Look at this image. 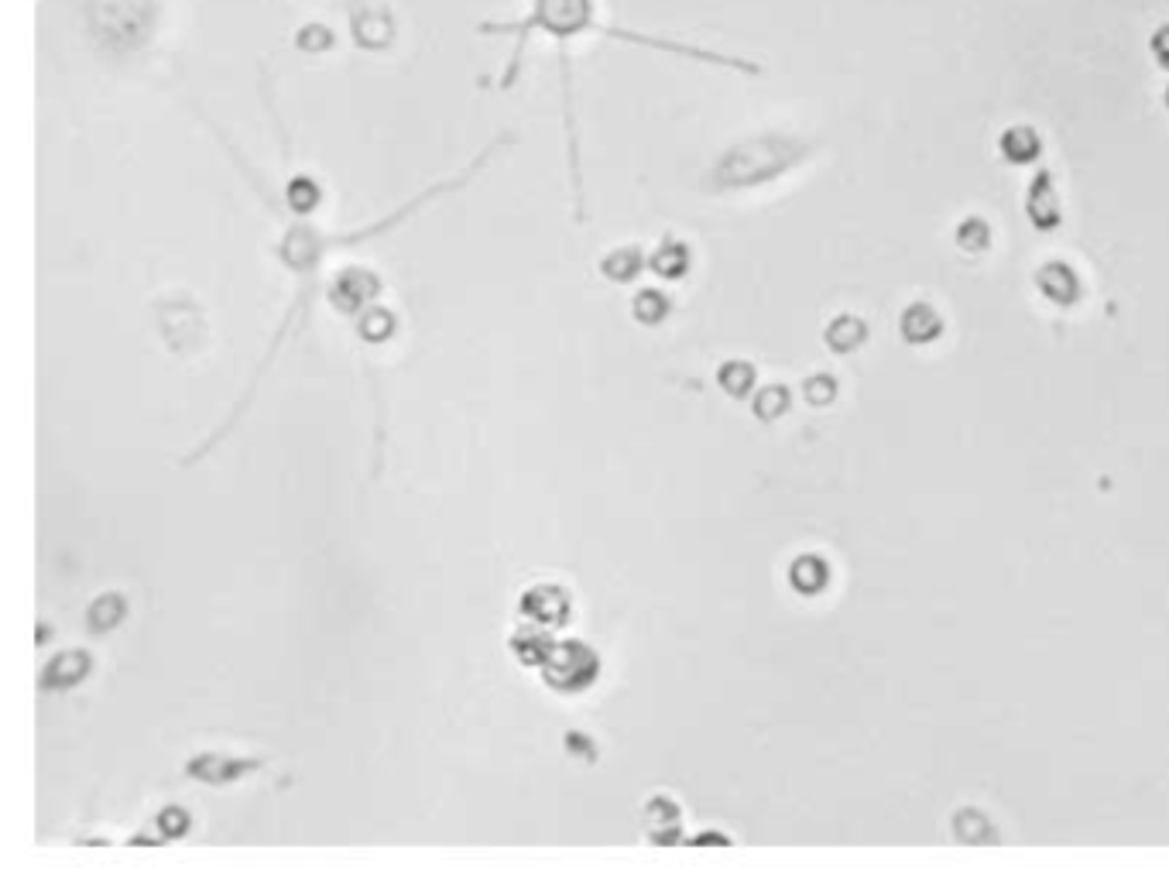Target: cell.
Wrapping results in <instances>:
<instances>
[{
  "label": "cell",
  "instance_id": "cell-12",
  "mask_svg": "<svg viewBox=\"0 0 1169 881\" xmlns=\"http://www.w3.org/2000/svg\"><path fill=\"white\" fill-rule=\"evenodd\" d=\"M943 326H947V323H943V316L930 306V302H912V306H906V312H902V319H899L902 336H906L909 343H916V347H926V343L940 340Z\"/></svg>",
  "mask_w": 1169,
  "mask_h": 881
},
{
  "label": "cell",
  "instance_id": "cell-32",
  "mask_svg": "<svg viewBox=\"0 0 1169 881\" xmlns=\"http://www.w3.org/2000/svg\"><path fill=\"white\" fill-rule=\"evenodd\" d=\"M566 748H570V755H583V762H594V748H590L587 734L570 731V734H566Z\"/></svg>",
  "mask_w": 1169,
  "mask_h": 881
},
{
  "label": "cell",
  "instance_id": "cell-20",
  "mask_svg": "<svg viewBox=\"0 0 1169 881\" xmlns=\"http://www.w3.org/2000/svg\"><path fill=\"white\" fill-rule=\"evenodd\" d=\"M642 264H645L642 251L631 244V247H618V251L607 254V258L600 261V271H604L611 282H631V278L642 271Z\"/></svg>",
  "mask_w": 1169,
  "mask_h": 881
},
{
  "label": "cell",
  "instance_id": "cell-27",
  "mask_svg": "<svg viewBox=\"0 0 1169 881\" xmlns=\"http://www.w3.org/2000/svg\"><path fill=\"white\" fill-rule=\"evenodd\" d=\"M333 45V31L326 28V24H302L299 31H295V48H302V52H326V48Z\"/></svg>",
  "mask_w": 1169,
  "mask_h": 881
},
{
  "label": "cell",
  "instance_id": "cell-26",
  "mask_svg": "<svg viewBox=\"0 0 1169 881\" xmlns=\"http://www.w3.org/2000/svg\"><path fill=\"white\" fill-rule=\"evenodd\" d=\"M954 830H957V837L964 840V844H971V840L978 844V840L991 837L988 816L978 813V810H960V813L954 816Z\"/></svg>",
  "mask_w": 1169,
  "mask_h": 881
},
{
  "label": "cell",
  "instance_id": "cell-24",
  "mask_svg": "<svg viewBox=\"0 0 1169 881\" xmlns=\"http://www.w3.org/2000/svg\"><path fill=\"white\" fill-rule=\"evenodd\" d=\"M789 402H792V398H789L786 384H768V388H762L755 395V405H751V408H755V415L762 422H772V419H779V415L789 412Z\"/></svg>",
  "mask_w": 1169,
  "mask_h": 881
},
{
  "label": "cell",
  "instance_id": "cell-6",
  "mask_svg": "<svg viewBox=\"0 0 1169 881\" xmlns=\"http://www.w3.org/2000/svg\"><path fill=\"white\" fill-rule=\"evenodd\" d=\"M378 292H381L378 275H374V271H367V268H343L340 275H336L330 282V288H326L330 302L340 312H347V316H357V312H364L374 299H378Z\"/></svg>",
  "mask_w": 1169,
  "mask_h": 881
},
{
  "label": "cell",
  "instance_id": "cell-1",
  "mask_svg": "<svg viewBox=\"0 0 1169 881\" xmlns=\"http://www.w3.org/2000/svg\"><path fill=\"white\" fill-rule=\"evenodd\" d=\"M480 35H508L511 42V59L504 66L498 86L511 90L522 72V59L532 35H546L549 42H556L559 48V76H563V124H566V162H570V182H573V196H576V220L583 223V179H580V131H576V100H573V66H570V42H576L580 35H600V38H614L624 45H642L652 52H669L679 59H693V62H707V66H724V69H738L758 76L755 62L748 59H734V55H720L700 45H686V42H672V38L659 35H645V31H628V28H614L600 18L597 0H528V11L522 18L511 21H480L477 24Z\"/></svg>",
  "mask_w": 1169,
  "mask_h": 881
},
{
  "label": "cell",
  "instance_id": "cell-22",
  "mask_svg": "<svg viewBox=\"0 0 1169 881\" xmlns=\"http://www.w3.org/2000/svg\"><path fill=\"white\" fill-rule=\"evenodd\" d=\"M717 384L731 398H744L751 388H755V367L744 364V360H727V364L717 371Z\"/></svg>",
  "mask_w": 1169,
  "mask_h": 881
},
{
  "label": "cell",
  "instance_id": "cell-9",
  "mask_svg": "<svg viewBox=\"0 0 1169 881\" xmlns=\"http://www.w3.org/2000/svg\"><path fill=\"white\" fill-rule=\"evenodd\" d=\"M1026 213L1032 220V227L1043 230V234H1050L1063 223V213H1060V199H1056V186H1053V175L1046 172H1036V179L1029 182V192H1026Z\"/></svg>",
  "mask_w": 1169,
  "mask_h": 881
},
{
  "label": "cell",
  "instance_id": "cell-18",
  "mask_svg": "<svg viewBox=\"0 0 1169 881\" xmlns=\"http://www.w3.org/2000/svg\"><path fill=\"white\" fill-rule=\"evenodd\" d=\"M127 614V600L120 594H100L93 600L90 607H86V624H90V631L96 635H103V631L117 628L120 621H124Z\"/></svg>",
  "mask_w": 1169,
  "mask_h": 881
},
{
  "label": "cell",
  "instance_id": "cell-19",
  "mask_svg": "<svg viewBox=\"0 0 1169 881\" xmlns=\"http://www.w3.org/2000/svg\"><path fill=\"white\" fill-rule=\"evenodd\" d=\"M285 199H288V210H292L295 216H309L319 203H323V189H319V182L309 179V175H292V179H288V189H285Z\"/></svg>",
  "mask_w": 1169,
  "mask_h": 881
},
{
  "label": "cell",
  "instance_id": "cell-3",
  "mask_svg": "<svg viewBox=\"0 0 1169 881\" xmlns=\"http://www.w3.org/2000/svg\"><path fill=\"white\" fill-rule=\"evenodd\" d=\"M155 0H86V21L107 52H134L155 31Z\"/></svg>",
  "mask_w": 1169,
  "mask_h": 881
},
{
  "label": "cell",
  "instance_id": "cell-4",
  "mask_svg": "<svg viewBox=\"0 0 1169 881\" xmlns=\"http://www.w3.org/2000/svg\"><path fill=\"white\" fill-rule=\"evenodd\" d=\"M600 659L590 645L583 642H556L549 652V659L542 662V679H546L549 690L556 693H583L597 683Z\"/></svg>",
  "mask_w": 1169,
  "mask_h": 881
},
{
  "label": "cell",
  "instance_id": "cell-23",
  "mask_svg": "<svg viewBox=\"0 0 1169 881\" xmlns=\"http://www.w3.org/2000/svg\"><path fill=\"white\" fill-rule=\"evenodd\" d=\"M357 333L364 336L367 343H384L391 333H395V316H391L388 309H381V306L364 309V312H360V319H357Z\"/></svg>",
  "mask_w": 1169,
  "mask_h": 881
},
{
  "label": "cell",
  "instance_id": "cell-11",
  "mask_svg": "<svg viewBox=\"0 0 1169 881\" xmlns=\"http://www.w3.org/2000/svg\"><path fill=\"white\" fill-rule=\"evenodd\" d=\"M1036 285L1046 299L1056 302V306H1074V302L1080 299V278L1067 261H1046L1043 268L1036 271Z\"/></svg>",
  "mask_w": 1169,
  "mask_h": 881
},
{
  "label": "cell",
  "instance_id": "cell-14",
  "mask_svg": "<svg viewBox=\"0 0 1169 881\" xmlns=\"http://www.w3.org/2000/svg\"><path fill=\"white\" fill-rule=\"evenodd\" d=\"M998 148H1002V155L1012 165H1032V162H1039V155H1043V138H1039L1036 127L1015 124L1002 134Z\"/></svg>",
  "mask_w": 1169,
  "mask_h": 881
},
{
  "label": "cell",
  "instance_id": "cell-33",
  "mask_svg": "<svg viewBox=\"0 0 1169 881\" xmlns=\"http://www.w3.org/2000/svg\"><path fill=\"white\" fill-rule=\"evenodd\" d=\"M1163 100H1166V107H1169V86H1166V96H1163Z\"/></svg>",
  "mask_w": 1169,
  "mask_h": 881
},
{
  "label": "cell",
  "instance_id": "cell-7",
  "mask_svg": "<svg viewBox=\"0 0 1169 881\" xmlns=\"http://www.w3.org/2000/svg\"><path fill=\"white\" fill-rule=\"evenodd\" d=\"M518 611H522V621L556 631L570 621V594L563 587H552V583H539V587L525 590Z\"/></svg>",
  "mask_w": 1169,
  "mask_h": 881
},
{
  "label": "cell",
  "instance_id": "cell-5",
  "mask_svg": "<svg viewBox=\"0 0 1169 881\" xmlns=\"http://www.w3.org/2000/svg\"><path fill=\"white\" fill-rule=\"evenodd\" d=\"M350 38L364 52H384L395 42V11L388 0H347Z\"/></svg>",
  "mask_w": 1169,
  "mask_h": 881
},
{
  "label": "cell",
  "instance_id": "cell-10",
  "mask_svg": "<svg viewBox=\"0 0 1169 881\" xmlns=\"http://www.w3.org/2000/svg\"><path fill=\"white\" fill-rule=\"evenodd\" d=\"M90 652H83V648H69V652H59L52 662L42 669V690H72V686H79L86 676H90Z\"/></svg>",
  "mask_w": 1169,
  "mask_h": 881
},
{
  "label": "cell",
  "instance_id": "cell-8",
  "mask_svg": "<svg viewBox=\"0 0 1169 881\" xmlns=\"http://www.w3.org/2000/svg\"><path fill=\"white\" fill-rule=\"evenodd\" d=\"M254 768H261V762L254 758H234V755H220V751H203V755L189 758L186 775L199 782H210V786H230V782L251 775Z\"/></svg>",
  "mask_w": 1169,
  "mask_h": 881
},
{
  "label": "cell",
  "instance_id": "cell-29",
  "mask_svg": "<svg viewBox=\"0 0 1169 881\" xmlns=\"http://www.w3.org/2000/svg\"><path fill=\"white\" fill-rule=\"evenodd\" d=\"M803 395H806V402H810V405L827 408L837 398V381L830 378V374H813V378L803 381Z\"/></svg>",
  "mask_w": 1169,
  "mask_h": 881
},
{
  "label": "cell",
  "instance_id": "cell-17",
  "mask_svg": "<svg viewBox=\"0 0 1169 881\" xmlns=\"http://www.w3.org/2000/svg\"><path fill=\"white\" fill-rule=\"evenodd\" d=\"M823 340H827V347L834 350V354H854V350L868 340V323L858 316H837L834 323L827 326Z\"/></svg>",
  "mask_w": 1169,
  "mask_h": 881
},
{
  "label": "cell",
  "instance_id": "cell-15",
  "mask_svg": "<svg viewBox=\"0 0 1169 881\" xmlns=\"http://www.w3.org/2000/svg\"><path fill=\"white\" fill-rule=\"evenodd\" d=\"M648 264H652V271L659 278H669V282H676V278H683L686 271H690V247H686L683 240H676V237H666L652 251Z\"/></svg>",
  "mask_w": 1169,
  "mask_h": 881
},
{
  "label": "cell",
  "instance_id": "cell-21",
  "mask_svg": "<svg viewBox=\"0 0 1169 881\" xmlns=\"http://www.w3.org/2000/svg\"><path fill=\"white\" fill-rule=\"evenodd\" d=\"M954 240H957L960 251H967V254L988 251V247H991L988 220H984V216H964V220H960V227H957V234H954Z\"/></svg>",
  "mask_w": 1169,
  "mask_h": 881
},
{
  "label": "cell",
  "instance_id": "cell-31",
  "mask_svg": "<svg viewBox=\"0 0 1169 881\" xmlns=\"http://www.w3.org/2000/svg\"><path fill=\"white\" fill-rule=\"evenodd\" d=\"M1149 52H1152V59H1156L1159 69H1169V24H1159V28L1152 31Z\"/></svg>",
  "mask_w": 1169,
  "mask_h": 881
},
{
  "label": "cell",
  "instance_id": "cell-30",
  "mask_svg": "<svg viewBox=\"0 0 1169 881\" xmlns=\"http://www.w3.org/2000/svg\"><path fill=\"white\" fill-rule=\"evenodd\" d=\"M158 830H162L165 840L182 837L189 830V813L182 810V806H165V810L158 813Z\"/></svg>",
  "mask_w": 1169,
  "mask_h": 881
},
{
  "label": "cell",
  "instance_id": "cell-16",
  "mask_svg": "<svg viewBox=\"0 0 1169 881\" xmlns=\"http://www.w3.org/2000/svg\"><path fill=\"white\" fill-rule=\"evenodd\" d=\"M789 583H792V590L813 597V594H820V590H827L830 566L823 563L820 556H799V559H792V566H789Z\"/></svg>",
  "mask_w": 1169,
  "mask_h": 881
},
{
  "label": "cell",
  "instance_id": "cell-13",
  "mask_svg": "<svg viewBox=\"0 0 1169 881\" xmlns=\"http://www.w3.org/2000/svg\"><path fill=\"white\" fill-rule=\"evenodd\" d=\"M511 655H515L518 662H522V666H539L542 669V662L549 659V652H552V638H549V631L546 628H539V624H522V628L515 631V635H511Z\"/></svg>",
  "mask_w": 1169,
  "mask_h": 881
},
{
  "label": "cell",
  "instance_id": "cell-25",
  "mask_svg": "<svg viewBox=\"0 0 1169 881\" xmlns=\"http://www.w3.org/2000/svg\"><path fill=\"white\" fill-rule=\"evenodd\" d=\"M669 312V299L662 292H655V288H642V292L635 295V319L645 326H655L662 323Z\"/></svg>",
  "mask_w": 1169,
  "mask_h": 881
},
{
  "label": "cell",
  "instance_id": "cell-28",
  "mask_svg": "<svg viewBox=\"0 0 1169 881\" xmlns=\"http://www.w3.org/2000/svg\"><path fill=\"white\" fill-rule=\"evenodd\" d=\"M645 816H648V827H652V834L659 827H669V830H676V834H679V806L672 803V799L655 796L652 803H648Z\"/></svg>",
  "mask_w": 1169,
  "mask_h": 881
},
{
  "label": "cell",
  "instance_id": "cell-2",
  "mask_svg": "<svg viewBox=\"0 0 1169 881\" xmlns=\"http://www.w3.org/2000/svg\"><path fill=\"white\" fill-rule=\"evenodd\" d=\"M806 155H810V144L786 138V134H758V138L738 141L717 158L714 172H710V186L717 192L765 186V182L779 179L782 172L803 162Z\"/></svg>",
  "mask_w": 1169,
  "mask_h": 881
}]
</instances>
